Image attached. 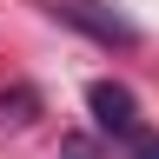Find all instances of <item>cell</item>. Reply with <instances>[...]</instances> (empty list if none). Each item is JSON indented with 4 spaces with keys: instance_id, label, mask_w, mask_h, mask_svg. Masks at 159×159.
Returning <instances> with one entry per match:
<instances>
[{
    "instance_id": "3",
    "label": "cell",
    "mask_w": 159,
    "mask_h": 159,
    "mask_svg": "<svg viewBox=\"0 0 159 159\" xmlns=\"http://www.w3.org/2000/svg\"><path fill=\"white\" fill-rule=\"evenodd\" d=\"M126 159H159V133H139V139H126Z\"/></svg>"
},
{
    "instance_id": "1",
    "label": "cell",
    "mask_w": 159,
    "mask_h": 159,
    "mask_svg": "<svg viewBox=\"0 0 159 159\" xmlns=\"http://www.w3.org/2000/svg\"><path fill=\"white\" fill-rule=\"evenodd\" d=\"M53 13L66 20V27H80V33H93L99 47H139V27L126 13H106L99 0H53Z\"/></svg>"
},
{
    "instance_id": "2",
    "label": "cell",
    "mask_w": 159,
    "mask_h": 159,
    "mask_svg": "<svg viewBox=\"0 0 159 159\" xmlns=\"http://www.w3.org/2000/svg\"><path fill=\"white\" fill-rule=\"evenodd\" d=\"M86 106H93V119L106 133H119V139H139L146 126H139V106H133V93L126 86H113V80H93L86 86Z\"/></svg>"
}]
</instances>
